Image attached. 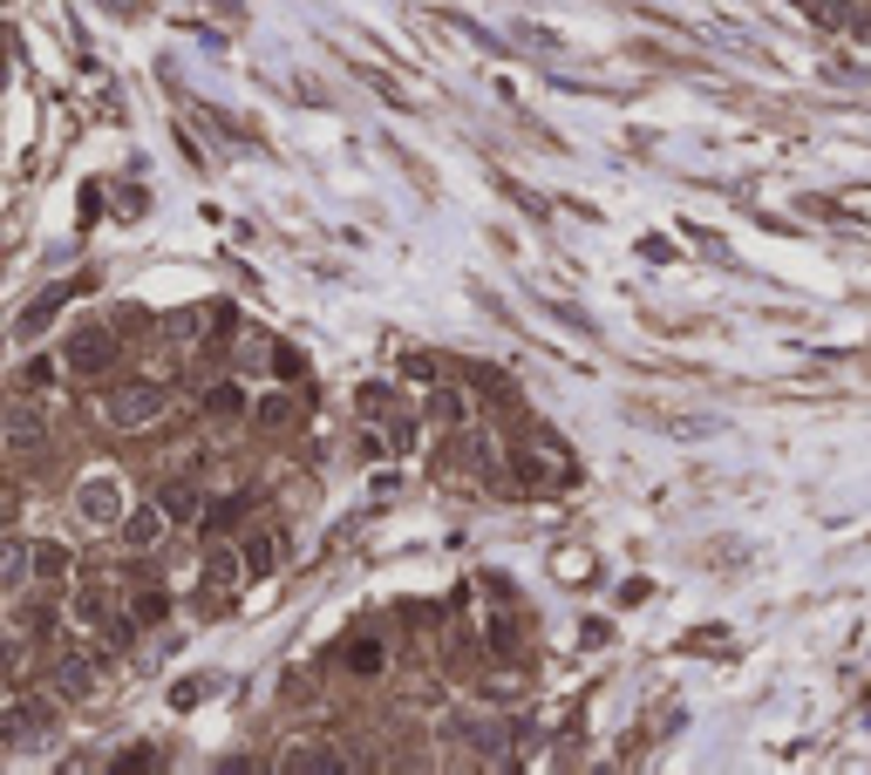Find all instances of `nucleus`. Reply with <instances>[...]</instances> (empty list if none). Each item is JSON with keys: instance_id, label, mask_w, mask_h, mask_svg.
<instances>
[{"instance_id": "nucleus-16", "label": "nucleus", "mask_w": 871, "mask_h": 775, "mask_svg": "<svg viewBox=\"0 0 871 775\" xmlns=\"http://www.w3.org/2000/svg\"><path fill=\"white\" fill-rule=\"evenodd\" d=\"M347 667H354V674H381V667H388V646H381V639H354V646H347Z\"/></svg>"}, {"instance_id": "nucleus-24", "label": "nucleus", "mask_w": 871, "mask_h": 775, "mask_svg": "<svg viewBox=\"0 0 871 775\" xmlns=\"http://www.w3.org/2000/svg\"><path fill=\"white\" fill-rule=\"evenodd\" d=\"M28 388H55V360H34L28 367Z\"/></svg>"}, {"instance_id": "nucleus-9", "label": "nucleus", "mask_w": 871, "mask_h": 775, "mask_svg": "<svg viewBox=\"0 0 871 775\" xmlns=\"http://www.w3.org/2000/svg\"><path fill=\"white\" fill-rule=\"evenodd\" d=\"M252 422H259L266 435H287V429L300 422V408H293V395H259V401H252Z\"/></svg>"}, {"instance_id": "nucleus-2", "label": "nucleus", "mask_w": 871, "mask_h": 775, "mask_svg": "<svg viewBox=\"0 0 871 775\" xmlns=\"http://www.w3.org/2000/svg\"><path fill=\"white\" fill-rule=\"evenodd\" d=\"M75 517H83L89 530H123V517H130L123 483H116L109 470H89L83 483H75Z\"/></svg>"}, {"instance_id": "nucleus-17", "label": "nucleus", "mask_w": 871, "mask_h": 775, "mask_svg": "<svg viewBox=\"0 0 871 775\" xmlns=\"http://www.w3.org/2000/svg\"><path fill=\"white\" fill-rule=\"evenodd\" d=\"M130 620H137V626H164V620H171V599H164V592H143V599L130 605Z\"/></svg>"}, {"instance_id": "nucleus-19", "label": "nucleus", "mask_w": 871, "mask_h": 775, "mask_svg": "<svg viewBox=\"0 0 871 775\" xmlns=\"http://www.w3.org/2000/svg\"><path fill=\"white\" fill-rule=\"evenodd\" d=\"M266 367H272L280 381H300V367H307V360H300V347H287V341H280V347H266Z\"/></svg>"}, {"instance_id": "nucleus-7", "label": "nucleus", "mask_w": 871, "mask_h": 775, "mask_svg": "<svg viewBox=\"0 0 871 775\" xmlns=\"http://www.w3.org/2000/svg\"><path fill=\"white\" fill-rule=\"evenodd\" d=\"M422 416H429V422H443V429H463V422H470V395H463V388H429Z\"/></svg>"}, {"instance_id": "nucleus-5", "label": "nucleus", "mask_w": 871, "mask_h": 775, "mask_svg": "<svg viewBox=\"0 0 871 775\" xmlns=\"http://www.w3.org/2000/svg\"><path fill=\"white\" fill-rule=\"evenodd\" d=\"M49 687L68 693V701H89V693H96V660H89V653H62L55 674H49Z\"/></svg>"}, {"instance_id": "nucleus-6", "label": "nucleus", "mask_w": 871, "mask_h": 775, "mask_svg": "<svg viewBox=\"0 0 871 775\" xmlns=\"http://www.w3.org/2000/svg\"><path fill=\"white\" fill-rule=\"evenodd\" d=\"M49 442H55L49 416H34V408H14V416H8V449H14V456H42Z\"/></svg>"}, {"instance_id": "nucleus-18", "label": "nucleus", "mask_w": 871, "mask_h": 775, "mask_svg": "<svg viewBox=\"0 0 871 775\" xmlns=\"http://www.w3.org/2000/svg\"><path fill=\"white\" fill-rule=\"evenodd\" d=\"M62 300H68V293H42V300H34V306L21 313V334H42V326L55 320V306H62Z\"/></svg>"}, {"instance_id": "nucleus-11", "label": "nucleus", "mask_w": 871, "mask_h": 775, "mask_svg": "<svg viewBox=\"0 0 871 775\" xmlns=\"http://www.w3.org/2000/svg\"><path fill=\"white\" fill-rule=\"evenodd\" d=\"M68 571H75V551L68 545H34V579H42V585H62Z\"/></svg>"}, {"instance_id": "nucleus-14", "label": "nucleus", "mask_w": 871, "mask_h": 775, "mask_svg": "<svg viewBox=\"0 0 871 775\" xmlns=\"http://www.w3.org/2000/svg\"><path fill=\"white\" fill-rule=\"evenodd\" d=\"M205 579H212V585H239V579H246V551H225V545H218V551L205 558Z\"/></svg>"}, {"instance_id": "nucleus-22", "label": "nucleus", "mask_w": 871, "mask_h": 775, "mask_svg": "<svg viewBox=\"0 0 871 775\" xmlns=\"http://www.w3.org/2000/svg\"><path fill=\"white\" fill-rule=\"evenodd\" d=\"M212 687H218V680H184V687H178V708H197V701H205Z\"/></svg>"}, {"instance_id": "nucleus-8", "label": "nucleus", "mask_w": 871, "mask_h": 775, "mask_svg": "<svg viewBox=\"0 0 871 775\" xmlns=\"http://www.w3.org/2000/svg\"><path fill=\"white\" fill-rule=\"evenodd\" d=\"M164 524H171V517H164V504L130 510V517H123V545H130V551H150L157 538H164Z\"/></svg>"}, {"instance_id": "nucleus-10", "label": "nucleus", "mask_w": 871, "mask_h": 775, "mask_svg": "<svg viewBox=\"0 0 871 775\" xmlns=\"http://www.w3.org/2000/svg\"><path fill=\"white\" fill-rule=\"evenodd\" d=\"M0 585H8V592L34 585V545H28V538H14L8 551H0Z\"/></svg>"}, {"instance_id": "nucleus-20", "label": "nucleus", "mask_w": 871, "mask_h": 775, "mask_svg": "<svg viewBox=\"0 0 871 775\" xmlns=\"http://www.w3.org/2000/svg\"><path fill=\"white\" fill-rule=\"evenodd\" d=\"M354 408H362L368 422H381V416H388V388H381V381H362V395H354Z\"/></svg>"}, {"instance_id": "nucleus-21", "label": "nucleus", "mask_w": 871, "mask_h": 775, "mask_svg": "<svg viewBox=\"0 0 871 775\" xmlns=\"http://www.w3.org/2000/svg\"><path fill=\"white\" fill-rule=\"evenodd\" d=\"M334 762H341L334 749H293L287 755V768H334Z\"/></svg>"}, {"instance_id": "nucleus-1", "label": "nucleus", "mask_w": 871, "mask_h": 775, "mask_svg": "<svg viewBox=\"0 0 871 775\" xmlns=\"http://www.w3.org/2000/svg\"><path fill=\"white\" fill-rule=\"evenodd\" d=\"M164 408H171V401H164V388H157V381H123V388L103 395V422L130 435V429H150Z\"/></svg>"}, {"instance_id": "nucleus-13", "label": "nucleus", "mask_w": 871, "mask_h": 775, "mask_svg": "<svg viewBox=\"0 0 871 775\" xmlns=\"http://www.w3.org/2000/svg\"><path fill=\"white\" fill-rule=\"evenodd\" d=\"M280 538H272V530H259V538L246 545V571H252V579H272V571H280Z\"/></svg>"}, {"instance_id": "nucleus-15", "label": "nucleus", "mask_w": 871, "mask_h": 775, "mask_svg": "<svg viewBox=\"0 0 871 775\" xmlns=\"http://www.w3.org/2000/svg\"><path fill=\"white\" fill-rule=\"evenodd\" d=\"M239 408H246V395H239V381H218V388L205 395V416H212V422H232V416H239Z\"/></svg>"}, {"instance_id": "nucleus-12", "label": "nucleus", "mask_w": 871, "mask_h": 775, "mask_svg": "<svg viewBox=\"0 0 871 775\" xmlns=\"http://www.w3.org/2000/svg\"><path fill=\"white\" fill-rule=\"evenodd\" d=\"M157 504H164V517H171V524H197V517H205V497H197L191 483H171Z\"/></svg>"}, {"instance_id": "nucleus-4", "label": "nucleus", "mask_w": 871, "mask_h": 775, "mask_svg": "<svg viewBox=\"0 0 871 775\" xmlns=\"http://www.w3.org/2000/svg\"><path fill=\"white\" fill-rule=\"evenodd\" d=\"M68 620L89 626V633H116V639L137 626V620H116V592H109V585H75V592H68Z\"/></svg>"}, {"instance_id": "nucleus-23", "label": "nucleus", "mask_w": 871, "mask_h": 775, "mask_svg": "<svg viewBox=\"0 0 871 775\" xmlns=\"http://www.w3.org/2000/svg\"><path fill=\"white\" fill-rule=\"evenodd\" d=\"M518 470H525V489H538V483H551V476H545V470H551L545 456H518Z\"/></svg>"}, {"instance_id": "nucleus-3", "label": "nucleus", "mask_w": 871, "mask_h": 775, "mask_svg": "<svg viewBox=\"0 0 871 775\" xmlns=\"http://www.w3.org/2000/svg\"><path fill=\"white\" fill-rule=\"evenodd\" d=\"M62 360H68V375L103 381V375H109V360H116V334H109V326H75L68 347H62Z\"/></svg>"}]
</instances>
